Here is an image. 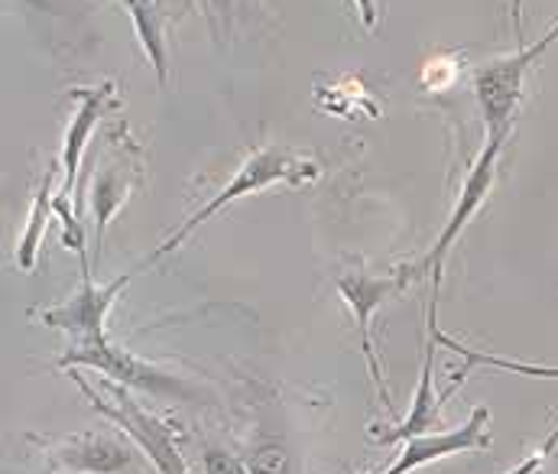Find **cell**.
Returning <instances> with one entry per match:
<instances>
[{
	"mask_svg": "<svg viewBox=\"0 0 558 474\" xmlns=\"http://www.w3.org/2000/svg\"><path fill=\"white\" fill-rule=\"evenodd\" d=\"M413 280H416L413 264H410V267H400L393 277H367V274H361V270L338 277V293H341V296L351 303V309H354V321H357V331H361V341H364V354H367L374 384H377L380 400H384L387 406H393V403H390V393H387V384H384V374H380V357H377V351H374L371 318H374V313H377L387 300L400 296Z\"/></svg>",
	"mask_w": 558,
	"mask_h": 474,
	"instance_id": "obj_8",
	"label": "cell"
},
{
	"mask_svg": "<svg viewBox=\"0 0 558 474\" xmlns=\"http://www.w3.org/2000/svg\"><path fill=\"white\" fill-rule=\"evenodd\" d=\"M432 374H435V338L428 335V341H425V361H422V380H418L413 406H410V413L403 416V423H400L397 429H390V433H384V436L377 439L380 446L410 442V439H416V436H425V433L438 423L441 400H438V393H435Z\"/></svg>",
	"mask_w": 558,
	"mask_h": 474,
	"instance_id": "obj_11",
	"label": "cell"
},
{
	"mask_svg": "<svg viewBox=\"0 0 558 474\" xmlns=\"http://www.w3.org/2000/svg\"><path fill=\"white\" fill-rule=\"evenodd\" d=\"M36 474H52V469H43V472H36Z\"/></svg>",
	"mask_w": 558,
	"mask_h": 474,
	"instance_id": "obj_20",
	"label": "cell"
},
{
	"mask_svg": "<svg viewBox=\"0 0 558 474\" xmlns=\"http://www.w3.org/2000/svg\"><path fill=\"white\" fill-rule=\"evenodd\" d=\"M72 377H75V384L82 387V393L92 400V406H95L101 416L114 420V423L137 442L140 449H143V455L153 462L156 472L189 474V465H185V459H182V452H179V442H175V433H172L166 423H159L153 413L140 410L137 403L128 397V387L114 384V387H108L111 397H101V393H98L88 380H82L75 370H72Z\"/></svg>",
	"mask_w": 558,
	"mask_h": 474,
	"instance_id": "obj_4",
	"label": "cell"
},
{
	"mask_svg": "<svg viewBox=\"0 0 558 474\" xmlns=\"http://www.w3.org/2000/svg\"><path fill=\"white\" fill-rule=\"evenodd\" d=\"M556 446H558V429H556V433H553V436H549V439H546V446H543V452L549 455V452H553Z\"/></svg>",
	"mask_w": 558,
	"mask_h": 474,
	"instance_id": "obj_19",
	"label": "cell"
},
{
	"mask_svg": "<svg viewBox=\"0 0 558 474\" xmlns=\"http://www.w3.org/2000/svg\"><path fill=\"white\" fill-rule=\"evenodd\" d=\"M504 144H507V137H487V147L481 150V157H477V162H474V169H471L468 182L461 185V195H458V202H454V211H451V218H448V224H445L441 238L435 241V247H432L418 264H413L416 280L422 277V274H432V300H438L441 267H445V257H448L451 244H454V241H458V234L468 228V221L477 215V208L484 205V198H487V192H490V185H494L497 159H500Z\"/></svg>",
	"mask_w": 558,
	"mask_h": 474,
	"instance_id": "obj_6",
	"label": "cell"
},
{
	"mask_svg": "<svg viewBox=\"0 0 558 474\" xmlns=\"http://www.w3.org/2000/svg\"><path fill=\"white\" fill-rule=\"evenodd\" d=\"M52 175H56V162L46 169L43 182H39V192H36V202H33V211H29V221L20 234V244H16V267L23 274H33L36 270V254H39V244H43V234L56 215V202H52Z\"/></svg>",
	"mask_w": 558,
	"mask_h": 474,
	"instance_id": "obj_12",
	"label": "cell"
},
{
	"mask_svg": "<svg viewBox=\"0 0 558 474\" xmlns=\"http://www.w3.org/2000/svg\"><path fill=\"white\" fill-rule=\"evenodd\" d=\"M202 465H205V472L208 474H254V472H247L234 455L218 452V449L205 452V455H202Z\"/></svg>",
	"mask_w": 558,
	"mask_h": 474,
	"instance_id": "obj_15",
	"label": "cell"
},
{
	"mask_svg": "<svg viewBox=\"0 0 558 474\" xmlns=\"http://www.w3.org/2000/svg\"><path fill=\"white\" fill-rule=\"evenodd\" d=\"M543 459H546V452H536V455H530L526 462H520L513 472H507V474H536L539 469H543Z\"/></svg>",
	"mask_w": 558,
	"mask_h": 474,
	"instance_id": "obj_18",
	"label": "cell"
},
{
	"mask_svg": "<svg viewBox=\"0 0 558 474\" xmlns=\"http://www.w3.org/2000/svg\"><path fill=\"white\" fill-rule=\"evenodd\" d=\"M56 465L69 472L85 474H118L131 465V452L124 442H114L108 436H82L56 449Z\"/></svg>",
	"mask_w": 558,
	"mask_h": 474,
	"instance_id": "obj_10",
	"label": "cell"
},
{
	"mask_svg": "<svg viewBox=\"0 0 558 474\" xmlns=\"http://www.w3.org/2000/svg\"><path fill=\"white\" fill-rule=\"evenodd\" d=\"M62 367H92L101 370L105 377H111L121 387H134L140 393L159 397V400H182V403H205V397L185 384L182 377L169 374L159 364H149L137 354L111 344V341H98V344H85V348H72L69 354L59 357Z\"/></svg>",
	"mask_w": 558,
	"mask_h": 474,
	"instance_id": "obj_3",
	"label": "cell"
},
{
	"mask_svg": "<svg viewBox=\"0 0 558 474\" xmlns=\"http://www.w3.org/2000/svg\"><path fill=\"white\" fill-rule=\"evenodd\" d=\"M131 16H134V26H137L140 42L159 75V82H166V72H169V56H166V39H162V16H159V7L156 0H124Z\"/></svg>",
	"mask_w": 558,
	"mask_h": 474,
	"instance_id": "obj_14",
	"label": "cell"
},
{
	"mask_svg": "<svg viewBox=\"0 0 558 474\" xmlns=\"http://www.w3.org/2000/svg\"><path fill=\"white\" fill-rule=\"evenodd\" d=\"M556 42L558 23L549 26V33L539 36L533 46H526L513 56L494 59V62L477 69L474 88H477V105H481L484 124H487V137H507L513 131V118H517L520 101H523V82H526L530 69L539 62V56L549 52Z\"/></svg>",
	"mask_w": 558,
	"mask_h": 474,
	"instance_id": "obj_2",
	"label": "cell"
},
{
	"mask_svg": "<svg viewBox=\"0 0 558 474\" xmlns=\"http://www.w3.org/2000/svg\"><path fill=\"white\" fill-rule=\"evenodd\" d=\"M131 283V277H118L114 283L108 287H98L92 280V267L85 264L82 267V287L59 306L52 309H43L39 318L49 325V328H59L72 338L75 348H85V344H98V341H108L105 335V318L111 313V306L118 303L121 290Z\"/></svg>",
	"mask_w": 558,
	"mask_h": 474,
	"instance_id": "obj_7",
	"label": "cell"
},
{
	"mask_svg": "<svg viewBox=\"0 0 558 474\" xmlns=\"http://www.w3.org/2000/svg\"><path fill=\"white\" fill-rule=\"evenodd\" d=\"M490 410L477 406L458 429L451 433H438V436H416L410 442H403V455L397 459V465H390L384 474H410L438 462V459H451L471 449H490Z\"/></svg>",
	"mask_w": 558,
	"mask_h": 474,
	"instance_id": "obj_9",
	"label": "cell"
},
{
	"mask_svg": "<svg viewBox=\"0 0 558 474\" xmlns=\"http://www.w3.org/2000/svg\"><path fill=\"white\" fill-rule=\"evenodd\" d=\"M78 98V108L65 127V141H62V192L56 195V215L65 221V234H69V247L82 251L85 254V238L69 211V202H72V192H75V182H78V166L85 157V147H88V137L92 131L98 127V121L105 118L108 111V98L114 95V82H105L98 88H75L72 92Z\"/></svg>",
	"mask_w": 558,
	"mask_h": 474,
	"instance_id": "obj_5",
	"label": "cell"
},
{
	"mask_svg": "<svg viewBox=\"0 0 558 474\" xmlns=\"http://www.w3.org/2000/svg\"><path fill=\"white\" fill-rule=\"evenodd\" d=\"M357 3V10H361V23L371 29L374 23H377V0H354Z\"/></svg>",
	"mask_w": 558,
	"mask_h": 474,
	"instance_id": "obj_16",
	"label": "cell"
},
{
	"mask_svg": "<svg viewBox=\"0 0 558 474\" xmlns=\"http://www.w3.org/2000/svg\"><path fill=\"white\" fill-rule=\"evenodd\" d=\"M128 192H131V182H128V175H124L118 166H111L108 172H101V175L95 179V189H92V211H95V260L101 257L105 228H108V221L114 218V211L124 205Z\"/></svg>",
	"mask_w": 558,
	"mask_h": 474,
	"instance_id": "obj_13",
	"label": "cell"
},
{
	"mask_svg": "<svg viewBox=\"0 0 558 474\" xmlns=\"http://www.w3.org/2000/svg\"><path fill=\"white\" fill-rule=\"evenodd\" d=\"M318 175V166L312 162V159L305 157H295V154H289V150H279V147H264V150H257V154H251V157L244 159V166H241V172L211 198V202H205L189 221H182V228L153 254V257H162V254H169V251H175L198 224H205L208 218H215L221 208H228L234 198H247V195H254V192H264V189H270V185H279V182H289V185H305V182H312Z\"/></svg>",
	"mask_w": 558,
	"mask_h": 474,
	"instance_id": "obj_1",
	"label": "cell"
},
{
	"mask_svg": "<svg viewBox=\"0 0 558 474\" xmlns=\"http://www.w3.org/2000/svg\"><path fill=\"white\" fill-rule=\"evenodd\" d=\"M208 3H211V10H215L218 23H221V26H231V10H234V0H208Z\"/></svg>",
	"mask_w": 558,
	"mask_h": 474,
	"instance_id": "obj_17",
	"label": "cell"
}]
</instances>
